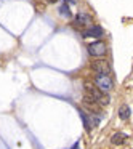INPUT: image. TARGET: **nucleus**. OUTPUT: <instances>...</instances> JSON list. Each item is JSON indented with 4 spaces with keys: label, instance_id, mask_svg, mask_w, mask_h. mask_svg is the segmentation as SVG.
Masks as SVG:
<instances>
[{
    "label": "nucleus",
    "instance_id": "nucleus-1",
    "mask_svg": "<svg viewBox=\"0 0 133 149\" xmlns=\"http://www.w3.org/2000/svg\"><path fill=\"white\" fill-rule=\"evenodd\" d=\"M84 87H85V91H87V95H88L90 98H93V100L96 101L98 104H101V106H106V104H109V96H107L106 93H103L101 90L95 88L93 85L88 84V82H85Z\"/></svg>",
    "mask_w": 133,
    "mask_h": 149
},
{
    "label": "nucleus",
    "instance_id": "nucleus-2",
    "mask_svg": "<svg viewBox=\"0 0 133 149\" xmlns=\"http://www.w3.org/2000/svg\"><path fill=\"white\" fill-rule=\"evenodd\" d=\"M95 84H96V88L101 90L103 93H109L112 90V80H111L109 75H104V74H98L95 77Z\"/></svg>",
    "mask_w": 133,
    "mask_h": 149
},
{
    "label": "nucleus",
    "instance_id": "nucleus-3",
    "mask_svg": "<svg viewBox=\"0 0 133 149\" xmlns=\"http://www.w3.org/2000/svg\"><path fill=\"white\" fill-rule=\"evenodd\" d=\"M72 26L77 31H82V29H85V27H91V16L88 13H84V11H82V13H77V16L74 18Z\"/></svg>",
    "mask_w": 133,
    "mask_h": 149
},
{
    "label": "nucleus",
    "instance_id": "nucleus-4",
    "mask_svg": "<svg viewBox=\"0 0 133 149\" xmlns=\"http://www.w3.org/2000/svg\"><path fill=\"white\" fill-rule=\"evenodd\" d=\"M106 48H107L106 43L101 42V40H98V42H93V43H90V45H88L87 52H88V55H90V56L100 58V56L106 55Z\"/></svg>",
    "mask_w": 133,
    "mask_h": 149
},
{
    "label": "nucleus",
    "instance_id": "nucleus-5",
    "mask_svg": "<svg viewBox=\"0 0 133 149\" xmlns=\"http://www.w3.org/2000/svg\"><path fill=\"white\" fill-rule=\"evenodd\" d=\"M91 69H93L96 74H104V75H107L111 72V66L107 61H95L93 64H91Z\"/></svg>",
    "mask_w": 133,
    "mask_h": 149
},
{
    "label": "nucleus",
    "instance_id": "nucleus-6",
    "mask_svg": "<svg viewBox=\"0 0 133 149\" xmlns=\"http://www.w3.org/2000/svg\"><path fill=\"white\" fill-rule=\"evenodd\" d=\"M82 37L84 39H93V37H103V29L100 26H91L88 29L82 31Z\"/></svg>",
    "mask_w": 133,
    "mask_h": 149
},
{
    "label": "nucleus",
    "instance_id": "nucleus-7",
    "mask_svg": "<svg viewBox=\"0 0 133 149\" xmlns=\"http://www.w3.org/2000/svg\"><path fill=\"white\" fill-rule=\"evenodd\" d=\"M125 139H127V135H125V133H116V135L111 136V144L120 146V144H123V143H125Z\"/></svg>",
    "mask_w": 133,
    "mask_h": 149
},
{
    "label": "nucleus",
    "instance_id": "nucleus-8",
    "mask_svg": "<svg viewBox=\"0 0 133 149\" xmlns=\"http://www.w3.org/2000/svg\"><path fill=\"white\" fill-rule=\"evenodd\" d=\"M79 114H80V117H82V122H84L85 130H87V132H90L91 127H93V123H91V120H90V117H88V114L84 112L82 109H79Z\"/></svg>",
    "mask_w": 133,
    "mask_h": 149
},
{
    "label": "nucleus",
    "instance_id": "nucleus-9",
    "mask_svg": "<svg viewBox=\"0 0 133 149\" xmlns=\"http://www.w3.org/2000/svg\"><path fill=\"white\" fill-rule=\"evenodd\" d=\"M130 114H132V111H130V107L127 106V104H122V106L119 107V117L122 120H128Z\"/></svg>",
    "mask_w": 133,
    "mask_h": 149
},
{
    "label": "nucleus",
    "instance_id": "nucleus-10",
    "mask_svg": "<svg viewBox=\"0 0 133 149\" xmlns=\"http://www.w3.org/2000/svg\"><path fill=\"white\" fill-rule=\"evenodd\" d=\"M59 15L64 18H71V11H69V5L68 3H63L61 7H59Z\"/></svg>",
    "mask_w": 133,
    "mask_h": 149
},
{
    "label": "nucleus",
    "instance_id": "nucleus-11",
    "mask_svg": "<svg viewBox=\"0 0 133 149\" xmlns=\"http://www.w3.org/2000/svg\"><path fill=\"white\" fill-rule=\"evenodd\" d=\"M72 149H79V143H75V144H74V148H72Z\"/></svg>",
    "mask_w": 133,
    "mask_h": 149
},
{
    "label": "nucleus",
    "instance_id": "nucleus-12",
    "mask_svg": "<svg viewBox=\"0 0 133 149\" xmlns=\"http://www.w3.org/2000/svg\"><path fill=\"white\" fill-rule=\"evenodd\" d=\"M47 2H50V3H55L56 0H47Z\"/></svg>",
    "mask_w": 133,
    "mask_h": 149
}]
</instances>
